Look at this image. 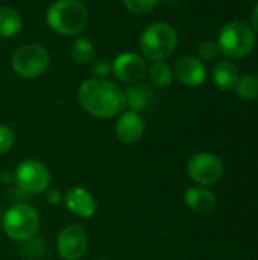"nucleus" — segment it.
I'll use <instances>...</instances> for the list:
<instances>
[{
    "label": "nucleus",
    "mask_w": 258,
    "mask_h": 260,
    "mask_svg": "<svg viewBox=\"0 0 258 260\" xmlns=\"http://www.w3.org/2000/svg\"><path fill=\"white\" fill-rule=\"evenodd\" d=\"M251 27L254 29L255 34H258V3L255 5V8L252 11V15H251Z\"/></svg>",
    "instance_id": "nucleus-26"
},
{
    "label": "nucleus",
    "mask_w": 258,
    "mask_h": 260,
    "mask_svg": "<svg viewBox=\"0 0 258 260\" xmlns=\"http://www.w3.org/2000/svg\"><path fill=\"white\" fill-rule=\"evenodd\" d=\"M178 35L175 27L164 21L149 24L140 37V49L144 58L151 61H161L170 56L176 47Z\"/></svg>",
    "instance_id": "nucleus-5"
},
{
    "label": "nucleus",
    "mask_w": 258,
    "mask_h": 260,
    "mask_svg": "<svg viewBox=\"0 0 258 260\" xmlns=\"http://www.w3.org/2000/svg\"><path fill=\"white\" fill-rule=\"evenodd\" d=\"M257 79H258V76H257Z\"/></svg>",
    "instance_id": "nucleus-28"
},
{
    "label": "nucleus",
    "mask_w": 258,
    "mask_h": 260,
    "mask_svg": "<svg viewBox=\"0 0 258 260\" xmlns=\"http://www.w3.org/2000/svg\"><path fill=\"white\" fill-rule=\"evenodd\" d=\"M239 69L230 59H220L213 67V81L219 90H234L239 82Z\"/></svg>",
    "instance_id": "nucleus-15"
},
{
    "label": "nucleus",
    "mask_w": 258,
    "mask_h": 260,
    "mask_svg": "<svg viewBox=\"0 0 258 260\" xmlns=\"http://www.w3.org/2000/svg\"><path fill=\"white\" fill-rule=\"evenodd\" d=\"M154 90L149 87V85H144V84H132L131 87L126 88L125 91V98H126V105L135 111V113H140V111H144L148 110L151 105H152V101H154Z\"/></svg>",
    "instance_id": "nucleus-16"
},
{
    "label": "nucleus",
    "mask_w": 258,
    "mask_h": 260,
    "mask_svg": "<svg viewBox=\"0 0 258 260\" xmlns=\"http://www.w3.org/2000/svg\"><path fill=\"white\" fill-rule=\"evenodd\" d=\"M96 50L94 46L90 40L79 37L75 40L73 46H71V58L75 62L78 64H88L94 59Z\"/></svg>",
    "instance_id": "nucleus-19"
},
{
    "label": "nucleus",
    "mask_w": 258,
    "mask_h": 260,
    "mask_svg": "<svg viewBox=\"0 0 258 260\" xmlns=\"http://www.w3.org/2000/svg\"><path fill=\"white\" fill-rule=\"evenodd\" d=\"M62 203L70 213H73L75 216L82 218V219H90L97 212L96 200L87 189H84L81 186L68 189L64 193Z\"/></svg>",
    "instance_id": "nucleus-12"
},
{
    "label": "nucleus",
    "mask_w": 258,
    "mask_h": 260,
    "mask_svg": "<svg viewBox=\"0 0 258 260\" xmlns=\"http://www.w3.org/2000/svg\"><path fill=\"white\" fill-rule=\"evenodd\" d=\"M78 99L82 108L94 117L111 119L123 113L126 107L125 91L103 78H91L81 84Z\"/></svg>",
    "instance_id": "nucleus-1"
},
{
    "label": "nucleus",
    "mask_w": 258,
    "mask_h": 260,
    "mask_svg": "<svg viewBox=\"0 0 258 260\" xmlns=\"http://www.w3.org/2000/svg\"><path fill=\"white\" fill-rule=\"evenodd\" d=\"M15 184L29 195H38L50 187L52 175L49 168L35 158H26L18 163L14 172Z\"/></svg>",
    "instance_id": "nucleus-7"
},
{
    "label": "nucleus",
    "mask_w": 258,
    "mask_h": 260,
    "mask_svg": "<svg viewBox=\"0 0 258 260\" xmlns=\"http://www.w3.org/2000/svg\"><path fill=\"white\" fill-rule=\"evenodd\" d=\"M144 134V120L140 113L132 110L123 111L119 114L116 122V136L122 143L132 145L137 143Z\"/></svg>",
    "instance_id": "nucleus-13"
},
{
    "label": "nucleus",
    "mask_w": 258,
    "mask_h": 260,
    "mask_svg": "<svg viewBox=\"0 0 258 260\" xmlns=\"http://www.w3.org/2000/svg\"><path fill=\"white\" fill-rule=\"evenodd\" d=\"M93 73L96 78H105L108 73H111V64L105 58L96 59L93 64Z\"/></svg>",
    "instance_id": "nucleus-24"
},
{
    "label": "nucleus",
    "mask_w": 258,
    "mask_h": 260,
    "mask_svg": "<svg viewBox=\"0 0 258 260\" xmlns=\"http://www.w3.org/2000/svg\"><path fill=\"white\" fill-rule=\"evenodd\" d=\"M198 53H199V58H201V59L211 61V59H214V58L220 53V50H219L217 43L208 41V40H207V41H202V43L199 44Z\"/></svg>",
    "instance_id": "nucleus-23"
},
{
    "label": "nucleus",
    "mask_w": 258,
    "mask_h": 260,
    "mask_svg": "<svg viewBox=\"0 0 258 260\" xmlns=\"http://www.w3.org/2000/svg\"><path fill=\"white\" fill-rule=\"evenodd\" d=\"M224 161L213 152H196L187 161V175L196 186H213L224 175Z\"/></svg>",
    "instance_id": "nucleus-8"
},
{
    "label": "nucleus",
    "mask_w": 258,
    "mask_h": 260,
    "mask_svg": "<svg viewBox=\"0 0 258 260\" xmlns=\"http://www.w3.org/2000/svg\"><path fill=\"white\" fill-rule=\"evenodd\" d=\"M173 75L178 81L187 87H199L207 79V67L201 58L186 55L175 62Z\"/></svg>",
    "instance_id": "nucleus-11"
},
{
    "label": "nucleus",
    "mask_w": 258,
    "mask_h": 260,
    "mask_svg": "<svg viewBox=\"0 0 258 260\" xmlns=\"http://www.w3.org/2000/svg\"><path fill=\"white\" fill-rule=\"evenodd\" d=\"M148 73H149L151 82L158 88H166L173 81V70L164 59L154 61V64L151 66Z\"/></svg>",
    "instance_id": "nucleus-18"
},
{
    "label": "nucleus",
    "mask_w": 258,
    "mask_h": 260,
    "mask_svg": "<svg viewBox=\"0 0 258 260\" xmlns=\"http://www.w3.org/2000/svg\"><path fill=\"white\" fill-rule=\"evenodd\" d=\"M217 46L220 53L230 59L245 58L255 46V32L249 23L243 20H233L220 29Z\"/></svg>",
    "instance_id": "nucleus-4"
},
{
    "label": "nucleus",
    "mask_w": 258,
    "mask_h": 260,
    "mask_svg": "<svg viewBox=\"0 0 258 260\" xmlns=\"http://www.w3.org/2000/svg\"><path fill=\"white\" fill-rule=\"evenodd\" d=\"M14 140H15L14 131L8 125L0 123V155L11 151V148L14 146Z\"/></svg>",
    "instance_id": "nucleus-22"
},
{
    "label": "nucleus",
    "mask_w": 258,
    "mask_h": 260,
    "mask_svg": "<svg viewBox=\"0 0 258 260\" xmlns=\"http://www.w3.org/2000/svg\"><path fill=\"white\" fill-rule=\"evenodd\" d=\"M12 70L26 79H33L41 76L49 64L50 58L47 50L40 44H24L15 50L11 59Z\"/></svg>",
    "instance_id": "nucleus-6"
},
{
    "label": "nucleus",
    "mask_w": 258,
    "mask_h": 260,
    "mask_svg": "<svg viewBox=\"0 0 258 260\" xmlns=\"http://www.w3.org/2000/svg\"><path fill=\"white\" fill-rule=\"evenodd\" d=\"M46 21L59 35H76L88 24V11L78 0H55L47 8Z\"/></svg>",
    "instance_id": "nucleus-2"
},
{
    "label": "nucleus",
    "mask_w": 258,
    "mask_h": 260,
    "mask_svg": "<svg viewBox=\"0 0 258 260\" xmlns=\"http://www.w3.org/2000/svg\"><path fill=\"white\" fill-rule=\"evenodd\" d=\"M40 227V213L36 212L35 207L26 203L11 206L2 218V229L5 235L17 242H24L35 238Z\"/></svg>",
    "instance_id": "nucleus-3"
},
{
    "label": "nucleus",
    "mask_w": 258,
    "mask_h": 260,
    "mask_svg": "<svg viewBox=\"0 0 258 260\" xmlns=\"http://www.w3.org/2000/svg\"><path fill=\"white\" fill-rule=\"evenodd\" d=\"M236 93L243 101H254L258 98V79L252 75L240 76L236 85Z\"/></svg>",
    "instance_id": "nucleus-20"
},
{
    "label": "nucleus",
    "mask_w": 258,
    "mask_h": 260,
    "mask_svg": "<svg viewBox=\"0 0 258 260\" xmlns=\"http://www.w3.org/2000/svg\"><path fill=\"white\" fill-rule=\"evenodd\" d=\"M158 3L160 0H123V5L132 14H148Z\"/></svg>",
    "instance_id": "nucleus-21"
},
{
    "label": "nucleus",
    "mask_w": 258,
    "mask_h": 260,
    "mask_svg": "<svg viewBox=\"0 0 258 260\" xmlns=\"http://www.w3.org/2000/svg\"><path fill=\"white\" fill-rule=\"evenodd\" d=\"M184 203L192 212L198 215H207L216 207V195L208 187L193 186L184 192Z\"/></svg>",
    "instance_id": "nucleus-14"
},
{
    "label": "nucleus",
    "mask_w": 258,
    "mask_h": 260,
    "mask_svg": "<svg viewBox=\"0 0 258 260\" xmlns=\"http://www.w3.org/2000/svg\"><path fill=\"white\" fill-rule=\"evenodd\" d=\"M23 29V18L14 8H0V37L11 38L15 37Z\"/></svg>",
    "instance_id": "nucleus-17"
},
{
    "label": "nucleus",
    "mask_w": 258,
    "mask_h": 260,
    "mask_svg": "<svg viewBox=\"0 0 258 260\" xmlns=\"http://www.w3.org/2000/svg\"><path fill=\"white\" fill-rule=\"evenodd\" d=\"M111 72L119 81H123L126 84H137L146 76L148 66L144 58H141L140 55L125 52L116 56L111 64Z\"/></svg>",
    "instance_id": "nucleus-10"
},
{
    "label": "nucleus",
    "mask_w": 258,
    "mask_h": 260,
    "mask_svg": "<svg viewBox=\"0 0 258 260\" xmlns=\"http://www.w3.org/2000/svg\"><path fill=\"white\" fill-rule=\"evenodd\" d=\"M91 260H106V259H91Z\"/></svg>",
    "instance_id": "nucleus-27"
},
{
    "label": "nucleus",
    "mask_w": 258,
    "mask_h": 260,
    "mask_svg": "<svg viewBox=\"0 0 258 260\" xmlns=\"http://www.w3.org/2000/svg\"><path fill=\"white\" fill-rule=\"evenodd\" d=\"M87 248H88V236L81 225L68 224L58 233L56 251L61 259H82L87 253Z\"/></svg>",
    "instance_id": "nucleus-9"
},
{
    "label": "nucleus",
    "mask_w": 258,
    "mask_h": 260,
    "mask_svg": "<svg viewBox=\"0 0 258 260\" xmlns=\"http://www.w3.org/2000/svg\"><path fill=\"white\" fill-rule=\"evenodd\" d=\"M46 198H47V203L49 204H59V203H62V198H64V195L58 190V189H53V187H49L47 190H46Z\"/></svg>",
    "instance_id": "nucleus-25"
}]
</instances>
